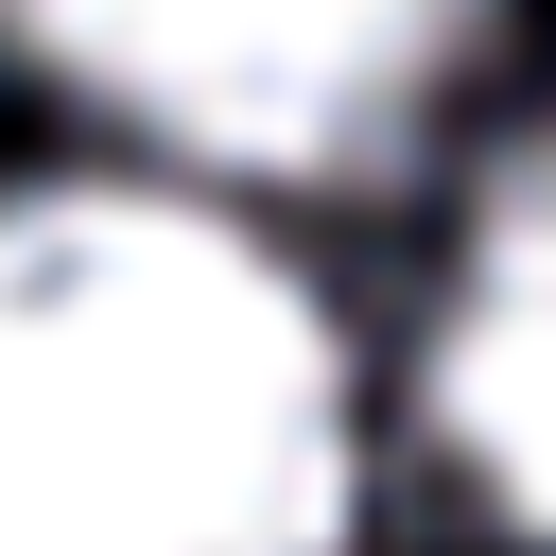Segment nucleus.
Instances as JSON below:
<instances>
[{"instance_id":"f257e3e1","label":"nucleus","mask_w":556,"mask_h":556,"mask_svg":"<svg viewBox=\"0 0 556 556\" xmlns=\"http://www.w3.org/2000/svg\"><path fill=\"white\" fill-rule=\"evenodd\" d=\"M330 313L174 191L0 208V556H330Z\"/></svg>"},{"instance_id":"f03ea898","label":"nucleus","mask_w":556,"mask_h":556,"mask_svg":"<svg viewBox=\"0 0 556 556\" xmlns=\"http://www.w3.org/2000/svg\"><path fill=\"white\" fill-rule=\"evenodd\" d=\"M0 17L17 52H52L70 87L226 174H348L434 104L486 0H0Z\"/></svg>"},{"instance_id":"7ed1b4c3","label":"nucleus","mask_w":556,"mask_h":556,"mask_svg":"<svg viewBox=\"0 0 556 556\" xmlns=\"http://www.w3.org/2000/svg\"><path fill=\"white\" fill-rule=\"evenodd\" d=\"M434 434L469 452V486L556 539V139L486 191L469 261H452V313H434Z\"/></svg>"}]
</instances>
